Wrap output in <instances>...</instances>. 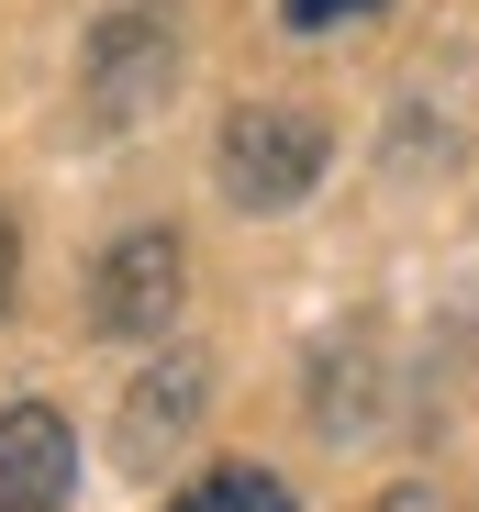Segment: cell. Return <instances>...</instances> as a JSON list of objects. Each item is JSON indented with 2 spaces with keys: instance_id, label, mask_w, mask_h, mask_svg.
I'll use <instances>...</instances> for the list:
<instances>
[{
  "instance_id": "obj_2",
  "label": "cell",
  "mask_w": 479,
  "mask_h": 512,
  "mask_svg": "<svg viewBox=\"0 0 479 512\" xmlns=\"http://www.w3.org/2000/svg\"><path fill=\"white\" fill-rule=\"evenodd\" d=\"M168 78H179V23H168V0H112L101 34H90V123H145L156 101H168Z\"/></svg>"
},
{
  "instance_id": "obj_1",
  "label": "cell",
  "mask_w": 479,
  "mask_h": 512,
  "mask_svg": "<svg viewBox=\"0 0 479 512\" xmlns=\"http://www.w3.org/2000/svg\"><path fill=\"white\" fill-rule=\"evenodd\" d=\"M335 167V134L324 112H301V101H246V112H223V145H212V179L234 212H290L312 201V179Z\"/></svg>"
},
{
  "instance_id": "obj_8",
  "label": "cell",
  "mask_w": 479,
  "mask_h": 512,
  "mask_svg": "<svg viewBox=\"0 0 479 512\" xmlns=\"http://www.w3.org/2000/svg\"><path fill=\"white\" fill-rule=\"evenodd\" d=\"M368 12H390V0H279L290 34H335V23H368Z\"/></svg>"
},
{
  "instance_id": "obj_10",
  "label": "cell",
  "mask_w": 479,
  "mask_h": 512,
  "mask_svg": "<svg viewBox=\"0 0 479 512\" xmlns=\"http://www.w3.org/2000/svg\"><path fill=\"white\" fill-rule=\"evenodd\" d=\"M379 512H446V490H435V479H402V490H390Z\"/></svg>"
},
{
  "instance_id": "obj_6",
  "label": "cell",
  "mask_w": 479,
  "mask_h": 512,
  "mask_svg": "<svg viewBox=\"0 0 479 512\" xmlns=\"http://www.w3.org/2000/svg\"><path fill=\"white\" fill-rule=\"evenodd\" d=\"M168 512H290V490H279V468H257V457H223V468H201Z\"/></svg>"
},
{
  "instance_id": "obj_5",
  "label": "cell",
  "mask_w": 479,
  "mask_h": 512,
  "mask_svg": "<svg viewBox=\"0 0 479 512\" xmlns=\"http://www.w3.org/2000/svg\"><path fill=\"white\" fill-rule=\"evenodd\" d=\"M78 490V435L56 401H12L0 412V512H67Z\"/></svg>"
},
{
  "instance_id": "obj_7",
  "label": "cell",
  "mask_w": 479,
  "mask_h": 512,
  "mask_svg": "<svg viewBox=\"0 0 479 512\" xmlns=\"http://www.w3.org/2000/svg\"><path fill=\"white\" fill-rule=\"evenodd\" d=\"M312 412H324V423H357V412H368V346H335V357H324Z\"/></svg>"
},
{
  "instance_id": "obj_3",
  "label": "cell",
  "mask_w": 479,
  "mask_h": 512,
  "mask_svg": "<svg viewBox=\"0 0 479 512\" xmlns=\"http://www.w3.org/2000/svg\"><path fill=\"white\" fill-rule=\"evenodd\" d=\"M179 279H190V256H179V234L168 223H134V234H112L101 245V268H90V323L101 334H168V312H179Z\"/></svg>"
},
{
  "instance_id": "obj_4",
  "label": "cell",
  "mask_w": 479,
  "mask_h": 512,
  "mask_svg": "<svg viewBox=\"0 0 479 512\" xmlns=\"http://www.w3.org/2000/svg\"><path fill=\"white\" fill-rule=\"evenodd\" d=\"M201 401H212V357L201 346H168L134 390H123V412H112V457H123V479H156L179 457V435L201 423Z\"/></svg>"
},
{
  "instance_id": "obj_9",
  "label": "cell",
  "mask_w": 479,
  "mask_h": 512,
  "mask_svg": "<svg viewBox=\"0 0 479 512\" xmlns=\"http://www.w3.org/2000/svg\"><path fill=\"white\" fill-rule=\"evenodd\" d=\"M12 290H23V234H12V212H0V312H12Z\"/></svg>"
}]
</instances>
